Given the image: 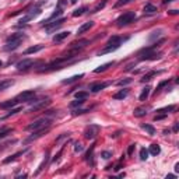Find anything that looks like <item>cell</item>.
<instances>
[{
    "label": "cell",
    "mask_w": 179,
    "mask_h": 179,
    "mask_svg": "<svg viewBox=\"0 0 179 179\" xmlns=\"http://www.w3.org/2000/svg\"><path fill=\"white\" fill-rule=\"evenodd\" d=\"M125 39L122 38V36H118V35H114V36H111L109 39H108V42H106V46L102 49L98 55H104V53H109V52H115L116 49L120 48V45H122V42H123Z\"/></svg>",
    "instance_id": "cell-1"
},
{
    "label": "cell",
    "mask_w": 179,
    "mask_h": 179,
    "mask_svg": "<svg viewBox=\"0 0 179 179\" xmlns=\"http://www.w3.org/2000/svg\"><path fill=\"white\" fill-rule=\"evenodd\" d=\"M50 125H52V118L46 115V116H44V118H41V119H36L32 123H30V125L25 127V130L35 131V130H39V129H44V127H48Z\"/></svg>",
    "instance_id": "cell-2"
},
{
    "label": "cell",
    "mask_w": 179,
    "mask_h": 179,
    "mask_svg": "<svg viewBox=\"0 0 179 179\" xmlns=\"http://www.w3.org/2000/svg\"><path fill=\"white\" fill-rule=\"evenodd\" d=\"M134 18H136V13H134V11H126V13H123L122 16L118 17L116 24H118V27H125V25L133 22Z\"/></svg>",
    "instance_id": "cell-3"
},
{
    "label": "cell",
    "mask_w": 179,
    "mask_h": 179,
    "mask_svg": "<svg viewBox=\"0 0 179 179\" xmlns=\"http://www.w3.org/2000/svg\"><path fill=\"white\" fill-rule=\"evenodd\" d=\"M38 65H42V62H41V60L35 62L32 59H22L21 62L17 63V69H18V70H28V69H31V67L38 66Z\"/></svg>",
    "instance_id": "cell-4"
},
{
    "label": "cell",
    "mask_w": 179,
    "mask_h": 179,
    "mask_svg": "<svg viewBox=\"0 0 179 179\" xmlns=\"http://www.w3.org/2000/svg\"><path fill=\"white\" fill-rule=\"evenodd\" d=\"M98 133H99V126L98 125H90L84 130V137L88 139V140H92V139H95Z\"/></svg>",
    "instance_id": "cell-5"
},
{
    "label": "cell",
    "mask_w": 179,
    "mask_h": 179,
    "mask_svg": "<svg viewBox=\"0 0 179 179\" xmlns=\"http://www.w3.org/2000/svg\"><path fill=\"white\" fill-rule=\"evenodd\" d=\"M65 18L62 17V18H56L53 22H48V24H45L44 27H45V30L48 31V32H53V31H56L57 28H60L63 24H65Z\"/></svg>",
    "instance_id": "cell-6"
},
{
    "label": "cell",
    "mask_w": 179,
    "mask_h": 179,
    "mask_svg": "<svg viewBox=\"0 0 179 179\" xmlns=\"http://www.w3.org/2000/svg\"><path fill=\"white\" fill-rule=\"evenodd\" d=\"M49 129H50V126H48V127H44V129H39V130H35L32 134L28 137V139H25V140H24V143H25V144H28V143H31V141H34V140H36V139L42 137L44 134H46V133H48Z\"/></svg>",
    "instance_id": "cell-7"
},
{
    "label": "cell",
    "mask_w": 179,
    "mask_h": 179,
    "mask_svg": "<svg viewBox=\"0 0 179 179\" xmlns=\"http://www.w3.org/2000/svg\"><path fill=\"white\" fill-rule=\"evenodd\" d=\"M49 104H50V99L46 98V99H42V101H34V104H31V108H30V112H35V111H39V109H42V108H45V106H48Z\"/></svg>",
    "instance_id": "cell-8"
},
{
    "label": "cell",
    "mask_w": 179,
    "mask_h": 179,
    "mask_svg": "<svg viewBox=\"0 0 179 179\" xmlns=\"http://www.w3.org/2000/svg\"><path fill=\"white\" fill-rule=\"evenodd\" d=\"M34 97H35V90H27V91H22L21 94H18V95H17V99H18L20 102H22V101L28 102V101L32 99Z\"/></svg>",
    "instance_id": "cell-9"
},
{
    "label": "cell",
    "mask_w": 179,
    "mask_h": 179,
    "mask_svg": "<svg viewBox=\"0 0 179 179\" xmlns=\"http://www.w3.org/2000/svg\"><path fill=\"white\" fill-rule=\"evenodd\" d=\"M41 13H42V10H41V9H34L31 13H28V14H27L25 17H22V18L20 20V22H21V24H24V22H28V21H31L32 18L38 17L39 14H41Z\"/></svg>",
    "instance_id": "cell-10"
},
{
    "label": "cell",
    "mask_w": 179,
    "mask_h": 179,
    "mask_svg": "<svg viewBox=\"0 0 179 179\" xmlns=\"http://www.w3.org/2000/svg\"><path fill=\"white\" fill-rule=\"evenodd\" d=\"M20 101L18 99H9V101H4V102H1L0 104V109H10V108H14L17 104H18Z\"/></svg>",
    "instance_id": "cell-11"
},
{
    "label": "cell",
    "mask_w": 179,
    "mask_h": 179,
    "mask_svg": "<svg viewBox=\"0 0 179 179\" xmlns=\"http://www.w3.org/2000/svg\"><path fill=\"white\" fill-rule=\"evenodd\" d=\"M109 85V83H92L91 85H90V90L92 91V92H99L101 90H104L105 87H108Z\"/></svg>",
    "instance_id": "cell-12"
},
{
    "label": "cell",
    "mask_w": 179,
    "mask_h": 179,
    "mask_svg": "<svg viewBox=\"0 0 179 179\" xmlns=\"http://www.w3.org/2000/svg\"><path fill=\"white\" fill-rule=\"evenodd\" d=\"M70 34H71L70 31H63V32H59V34H56V35L53 36V39H52V41H53L55 44H57V42H62V41H63V39H66V38H67Z\"/></svg>",
    "instance_id": "cell-13"
},
{
    "label": "cell",
    "mask_w": 179,
    "mask_h": 179,
    "mask_svg": "<svg viewBox=\"0 0 179 179\" xmlns=\"http://www.w3.org/2000/svg\"><path fill=\"white\" fill-rule=\"evenodd\" d=\"M22 39H18V41H11V42H6L7 45L4 46V50H16L20 45H21Z\"/></svg>",
    "instance_id": "cell-14"
},
{
    "label": "cell",
    "mask_w": 179,
    "mask_h": 179,
    "mask_svg": "<svg viewBox=\"0 0 179 179\" xmlns=\"http://www.w3.org/2000/svg\"><path fill=\"white\" fill-rule=\"evenodd\" d=\"M90 44V41H87V39H81V41H77V42H73L71 44V48L73 49H83L85 45H88Z\"/></svg>",
    "instance_id": "cell-15"
},
{
    "label": "cell",
    "mask_w": 179,
    "mask_h": 179,
    "mask_svg": "<svg viewBox=\"0 0 179 179\" xmlns=\"http://www.w3.org/2000/svg\"><path fill=\"white\" fill-rule=\"evenodd\" d=\"M27 153V150H22V151H18V153H16V154H13L11 157H9V158H6L4 161H3V164H9V162H11V161H16L18 157H21L22 154H25Z\"/></svg>",
    "instance_id": "cell-16"
},
{
    "label": "cell",
    "mask_w": 179,
    "mask_h": 179,
    "mask_svg": "<svg viewBox=\"0 0 179 179\" xmlns=\"http://www.w3.org/2000/svg\"><path fill=\"white\" fill-rule=\"evenodd\" d=\"M160 57H161V53H155V52H153V53H150V55L141 56L140 60H157V59H160Z\"/></svg>",
    "instance_id": "cell-17"
},
{
    "label": "cell",
    "mask_w": 179,
    "mask_h": 179,
    "mask_svg": "<svg viewBox=\"0 0 179 179\" xmlns=\"http://www.w3.org/2000/svg\"><path fill=\"white\" fill-rule=\"evenodd\" d=\"M92 25H94V22H92V21H88V22L83 24L81 27L79 28V31H77V34H79V35H81V34H84L85 31H88L90 28H92Z\"/></svg>",
    "instance_id": "cell-18"
},
{
    "label": "cell",
    "mask_w": 179,
    "mask_h": 179,
    "mask_svg": "<svg viewBox=\"0 0 179 179\" xmlns=\"http://www.w3.org/2000/svg\"><path fill=\"white\" fill-rule=\"evenodd\" d=\"M44 49V45H34V46H30V48L27 49L25 52H24V55H31V53H36V52H39V50H42Z\"/></svg>",
    "instance_id": "cell-19"
},
{
    "label": "cell",
    "mask_w": 179,
    "mask_h": 179,
    "mask_svg": "<svg viewBox=\"0 0 179 179\" xmlns=\"http://www.w3.org/2000/svg\"><path fill=\"white\" fill-rule=\"evenodd\" d=\"M161 153V147L158 146V144H151L150 148H148V154H151V155H158Z\"/></svg>",
    "instance_id": "cell-20"
},
{
    "label": "cell",
    "mask_w": 179,
    "mask_h": 179,
    "mask_svg": "<svg viewBox=\"0 0 179 179\" xmlns=\"http://www.w3.org/2000/svg\"><path fill=\"white\" fill-rule=\"evenodd\" d=\"M115 65V62H108V63H105V65H102V66H99V67H97L95 70H94V73H102V71H105V70H108L111 66H114Z\"/></svg>",
    "instance_id": "cell-21"
},
{
    "label": "cell",
    "mask_w": 179,
    "mask_h": 179,
    "mask_svg": "<svg viewBox=\"0 0 179 179\" xmlns=\"http://www.w3.org/2000/svg\"><path fill=\"white\" fill-rule=\"evenodd\" d=\"M127 94H129V90L123 88V90H120L119 92H116V94H115L114 99H125V98L127 97Z\"/></svg>",
    "instance_id": "cell-22"
},
{
    "label": "cell",
    "mask_w": 179,
    "mask_h": 179,
    "mask_svg": "<svg viewBox=\"0 0 179 179\" xmlns=\"http://www.w3.org/2000/svg\"><path fill=\"white\" fill-rule=\"evenodd\" d=\"M133 115H134L136 118H141V116H146V115H147V109L144 108V106L136 108V109H134V112H133Z\"/></svg>",
    "instance_id": "cell-23"
},
{
    "label": "cell",
    "mask_w": 179,
    "mask_h": 179,
    "mask_svg": "<svg viewBox=\"0 0 179 179\" xmlns=\"http://www.w3.org/2000/svg\"><path fill=\"white\" fill-rule=\"evenodd\" d=\"M144 13H147V14H154V13H157V7H155L154 4L148 3V4L144 6Z\"/></svg>",
    "instance_id": "cell-24"
},
{
    "label": "cell",
    "mask_w": 179,
    "mask_h": 179,
    "mask_svg": "<svg viewBox=\"0 0 179 179\" xmlns=\"http://www.w3.org/2000/svg\"><path fill=\"white\" fill-rule=\"evenodd\" d=\"M141 129H144V130H146L148 134H151V136L155 134V127H154L153 125H147V123H144V125H141Z\"/></svg>",
    "instance_id": "cell-25"
},
{
    "label": "cell",
    "mask_w": 179,
    "mask_h": 179,
    "mask_svg": "<svg viewBox=\"0 0 179 179\" xmlns=\"http://www.w3.org/2000/svg\"><path fill=\"white\" fill-rule=\"evenodd\" d=\"M83 76H84V74L73 76V77H70V79H67V80H63V84H71V83H74V81H79L80 79H83Z\"/></svg>",
    "instance_id": "cell-26"
},
{
    "label": "cell",
    "mask_w": 179,
    "mask_h": 179,
    "mask_svg": "<svg viewBox=\"0 0 179 179\" xmlns=\"http://www.w3.org/2000/svg\"><path fill=\"white\" fill-rule=\"evenodd\" d=\"M150 90H151L150 87H146V88L141 91V94H140L139 99H140V101H146L147 98H148V95H150Z\"/></svg>",
    "instance_id": "cell-27"
},
{
    "label": "cell",
    "mask_w": 179,
    "mask_h": 179,
    "mask_svg": "<svg viewBox=\"0 0 179 179\" xmlns=\"http://www.w3.org/2000/svg\"><path fill=\"white\" fill-rule=\"evenodd\" d=\"M13 84H14L13 80H6V81H1V83H0V91H3V90H6V88L11 87Z\"/></svg>",
    "instance_id": "cell-28"
},
{
    "label": "cell",
    "mask_w": 179,
    "mask_h": 179,
    "mask_svg": "<svg viewBox=\"0 0 179 179\" xmlns=\"http://www.w3.org/2000/svg\"><path fill=\"white\" fill-rule=\"evenodd\" d=\"M87 11V6H83L80 9H77V10H74V13H73V17H80L83 16L84 13Z\"/></svg>",
    "instance_id": "cell-29"
},
{
    "label": "cell",
    "mask_w": 179,
    "mask_h": 179,
    "mask_svg": "<svg viewBox=\"0 0 179 179\" xmlns=\"http://www.w3.org/2000/svg\"><path fill=\"white\" fill-rule=\"evenodd\" d=\"M155 74H158V71H150V73H148V74H146V76H144V77H143V79H141V83L150 81V80H151V79H153V77H154V76H155Z\"/></svg>",
    "instance_id": "cell-30"
},
{
    "label": "cell",
    "mask_w": 179,
    "mask_h": 179,
    "mask_svg": "<svg viewBox=\"0 0 179 179\" xmlns=\"http://www.w3.org/2000/svg\"><path fill=\"white\" fill-rule=\"evenodd\" d=\"M48 157H49V153H46V157H45V160H44V161H42V164H41V165L38 166V171L35 172V175H38V174H39L41 171H44V166L46 165V162H48V160H49Z\"/></svg>",
    "instance_id": "cell-31"
},
{
    "label": "cell",
    "mask_w": 179,
    "mask_h": 179,
    "mask_svg": "<svg viewBox=\"0 0 179 179\" xmlns=\"http://www.w3.org/2000/svg\"><path fill=\"white\" fill-rule=\"evenodd\" d=\"M88 92L87 91H77L76 92V99H87Z\"/></svg>",
    "instance_id": "cell-32"
},
{
    "label": "cell",
    "mask_w": 179,
    "mask_h": 179,
    "mask_svg": "<svg viewBox=\"0 0 179 179\" xmlns=\"http://www.w3.org/2000/svg\"><path fill=\"white\" fill-rule=\"evenodd\" d=\"M21 111H22V108H21V106H18V108H13V109H11V111H10L9 114L6 115V116H4L3 119H7V118H10L11 115H16V114H18V112H21Z\"/></svg>",
    "instance_id": "cell-33"
},
{
    "label": "cell",
    "mask_w": 179,
    "mask_h": 179,
    "mask_svg": "<svg viewBox=\"0 0 179 179\" xmlns=\"http://www.w3.org/2000/svg\"><path fill=\"white\" fill-rule=\"evenodd\" d=\"M13 129L11 127H6V129H3V130H0V139H3V137H6V136H9L10 133H13Z\"/></svg>",
    "instance_id": "cell-34"
},
{
    "label": "cell",
    "mask_w": 179,
    "mask_h": 179,
    "mask_svg": "<svg viewBox=\"0 0 179 179\" xmlns=\"http://www.w3.org/2000/svg\"><path fill=\"white\" fill-rule=\"evenodd\" d=\"M147 158H148V150H146L144 147L140 150V160H143V161H146Z\"/></svg>",
    "instance_id": "cell-35"
},
{
    "label": "cell",
    "mask_w": 179,
    "mask_h": 179,
    "mask_svg": "<svg viewBox=\"0 0 179 179\" xmlns=\"http://www.w3.org/2000/svg\"><path fill=\"white\" fill-rule=\"evenodd\" d=\"M94 148H95V144H92L91 148L87 151V154H85V161H90V160L92 158V151H94Z\"/></svg>",
    "instance_id": "cell-36"
},
{
    "label": "cell",
    "mask_w": 179,
    "mask_h": 179,
    "mask_svg": "<svg viewBox=\"0 0 179 179\" xmlns=\"http://www.w3.org/2000/svg\"><path fill=\"white\" fill-rule=\"evenodd\" d=\"M175 109V105H169V106H165L162 109H158V111H155L157 114H160V112H171V111H174Z\"/></svg>",
    "instance_id": "cell-37"
},
{
    "label": "cell",
    "mask_w": 179,
    "mask_h": 179,
    "mask_svg": "<svg viewBox=\"0 0 179 179\" xmlns=\"http://www.w3.org/2000/svg\"><path fill=\"white\" fill-rule=\"evenodd\" d=\"M162 32H164L162 30H157V31H154V32H153L151 35H150V36H148V39H150V41H154V38H155V36L158 38V36H160V35H161Z\"/></svg>",
    "instance_id": "cell-38"
},
{
    "label": "cell",
    "mask_w": 179,
    "mask_h": 179,
    "mask_svg": "<svg viewBox=\"0 0 179 179\" xmlns=\"http://www.w3.org/2000/svg\"><path fill=\"white\" fill-rule=\"evenodd\" d=\"M83 104H84V99H77V101H73V102L70 104V108L73 109V108H76V106H81Z\"/></svg>",
    "instance_id": "cell-39"
},
{
    "label": "cell",
    "mask_w": 179,
    "mask_h": 179,
    "mask_svg": "<svg viewBox=\"0 0 179 179\" xmlns=\"http://www.w3.org/2000/svg\"><path fill=\"white\" fill-rule=\"evenodd\" d=\"M133 0H119V1H116L115 3V7L118 9V7H122V6H125V4H127V3H130Z\"/></svg>",
    "instance_id": "cell-40"
},
{
    "label": "cell",
    "mask_w": 179,
    "mask_h": 179,
    "mask_svg": "<svg viewBox=\"0 0 179 179\" xmlns=\"http://www.w3.org/2000/svg\"><path fill=\"white\" fill-rule=\"evenodd\" d=\"M130 83H131V79H123V80L118 81V85H119V87H123V85H127V84H130Z\"/></svg>",
    "instance_id": "cell-41"
},
{
    "label": "cell",
    "mask_w": 179,
    "mask_h": 179,
    "mask_svg": "<svg viewBox=\"0 0 179 179\" xmlns=\"http://www.w3.org/2000/svg\"><path fill=\"white\" fill-rule=\"evenodd\" d=\"M101 155H102V158L109 160V158L112 157V153H111V151H102V153H101Z\"/></svg>",
    "instance_id": "cell-42"
},
{
    "label": "cell",
    "mask_w": 179,
    "mask_h": 179,
    "mask_svg": "<svg viewBox=\"0 0 179 179\" xmlns=\"http://www.w3.org/2000/svg\"><path fill=\"white\" fill-rule=\"evenodd\" d=\"M74 151H76V153L83 151V144H81V143H79V141H77V143L74 144Z\"/></svg>",
    "instance_id": "cell-43"
},
{
    "label": "cell",
    "mask_w": 179,
    "mask_h": 179,
    "mask_svg": "<svg viewBox=\"0 0 179 179\" xmlns=\"http://www.w3.org/2000/svg\"><path fill=\"white\" fill-rule=\"evenodd\" d=\"M105 3H106V1H105V0H104V1H102V3H99V4H98L97 7H95V9H94V10H92V13H97L98 10H101V9H104V6H105Z\"/></svg>",
    "instance_id": "cell-44"
},
{
    "label": "cell",
    "mask_w": 179,
    "mask_h": 179,
    "mask_svg": "<svg viewBox=\"0 0 179 179\" xmlns=\"http://www.w3.org/2000/svg\"><path fill=\"white\" fill-rule=\"evenodd\" d=\"M168 83H169V80H165V81H161L160 83V85L157 87V91H160L162 87H165V85H168Z\"/></svg>",
    "instance_id": "cell-45"
},
{
    "label": "cell",
    "mask_w": 179,
    "mask_h": 179,
    "mask_svg": "<svg viewBox=\"0 0 179 179\" xmlns=\"http://www.w3.org/2000/svg\"><path fill=\"white\" fill-rule=\"evenodd\" d=\"M90 109H77V111H74L73 115H81V114H85V112H88Z\"/></svg>",
    "instance_id": "cell-46"
},
{
    "label": "cell",
    "mask_w": 179,
    "mask_h": 179,
    "mask_svg": "<svg viewBox=\"0 0 179 179\" xmlns=\"http://www.w3.org/2000/svg\"><path fill=\"white\" fill-rule=\"evenodd\" d=\"M66 4H67V0H59V3H57V7H60V9H63Z\"/></svg>",
    "instance_id": "cell-47"
},
{
    "label": "cell",
    "mask_w": 179,
    "mask_h": 179,
    "mask_svg": "<svg viewBox=\"0 0 179 179\" xmlns=\"http://www.w3.org/2000/svg\"><path fill=\"white\" fill-rule=\"evenodd\" d=\"M134 144H130V146H129V148H127V154H129V155H131V154H133V151H134Z\"/></svg>",
    "instance_id": "cell-48"
},
{
    "label": "cell",
    "mask_w": 179,
    "mask_h": 179,
    "mask_svg": "<svg viewBox=\"0 0 179 179\" xmlns=\"http://www.w3.org/2000/svg\"><path fill=\"white\" fill-rule=\"evenodd\" d=\"M164 118H165V115H160V116H155L154 120H161V119H164Z\"/></svg>",
    "instance_id": "cell-49"
},
{
    "label": "cell",
    "mask_w": 179,
    "mask_h": 179,
    "mask_svg": "<svg viewBox=\"0 0 179 179\" xmlns=\"http://www.w3.org/2000/svg\"><path fill=\"white\" fill-rule=\"evenodd\" d=\"M120 168H122V164H118V165H116V168H115V171H119Z\"/></svg>",
    "instance_id": "cell-50"
},
{
    "label": "cell",
    "mask_w": 179,
    "mask_h": 179,
    "mask_svg": "<svg viewBox=\"0 0 179 179\" xmlns=\"http://www.w3.org/2000/svg\"><path fill=\"white\" fill-rule=\"evenodd\" d=\"M174 131H178V122L174 125Z\"/></svg>",
    "instance_id": "cell-51"
},
{
    "label": "cell",
    "mask_w": 179,
    "mask_h": 179,
    "mask_svg": "<svg viewBox=\"0 0 179 179\" xmlns=\"http://www.w3.org/2000/svg\"><path fill=\"white\" fill-rule=\"evenodd\" d=\"M169 14H178V10H171Z\"/></svg>",
    "instance_id": "cell-52"
},
{
    "label": "cell",
    "mask_w": 179,
    "mask_h": 179,
    "mask_svg": "<svg viewBox=\"0 0 179 179\" xmlns=\"http://www.w3.org/2000/svg\"><path fill=\"white\" fill-rule=\"evenodd\" d=\"M169 133H171L169 129H165V130H164V134H169Z\"/></svg>",
    "instance_id": "cell-53"
},
{
    "label": "cell",
    "mask_w": 179,
    "mask_h": 179,
    "mask_svg": "<svg viewBox=\"0 0 179 179\" xmlns=\"http://www.w3.org/2000/svg\"><path fill=\"white\" fill-rule=\"evenodd\" d=\"M166 178L172 179V178H175V175H172V174H169V175H166Z\"/></svg>",
    "instance_id": "cell-54"
},
{
    "label": "cell",
    "mask_w": 179,
    "mask_h": 179,
    "mask_svg": "<svg viewBox=\"0 0 179 179\" xmlns=\"http://www.w3.org/2000/svg\"><path fill=\"white\" fill-rule=\"evenodd\" d=\"M175 171H176V172L179 171V164H175Z\"/></svg>",
    "instance_id": "cell-55"
},
{
    "label": "cell",
    "mask_w": 179,
    "mask_h": 179,
    "mask_svg": "<svg viewBox=\"0 0 179 179\" xmlns=\"http://www.w3.org/2000/svg\"><path fill=\"white\" fill-rule=\"evenodd\" d=\"M76 1H77V0H70V3H73V4H74Z\"/></svg>",
    "instance_id": "cell-56"
},
{
    "label": "cell",
    "mask_w": 179,
    "mask_h": 179,
    "mask_svg": "<svg viewBox=\"0 0 179 179\" xmlns=\"http://www.w3.org/2000/svg\"><path fill=\"white\" fill-rule=\"evenodd\" d=\"M1 66H3V62H1V60H0V67H1Z\"/></svg>",
    "instance_id": "cell-57"
}]
</instances>
